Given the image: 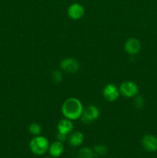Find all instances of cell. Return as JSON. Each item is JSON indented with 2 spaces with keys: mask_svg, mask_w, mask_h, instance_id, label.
Returning <instances> with one entry per match:
<instances>
[{
  "mask_svg": "<svg viewBox=\"0 0 157 158\" xmlns=\"http://www.w3.org/2000/svg\"><path fill=\"white\" fill-rule=\"evenodd\" d=\"M83 105L78 99L69 97L64 101L62 106V113L65 118L75 120L81 118L83 112Z\"/></svg>",
  "mask_w": 157,
  "mask_h": 158,
  "instance_id": "obj_1",
  "label": "cell"
},
{
  "mask_svg": "<svg viewBox=\"0 0 157 158\" xmlns=\"http://www.w3.org/2000/svg\"><path fill=\"white\" fill-rule=\"evenodd\" d=\"M49 141L43 136H35L29 142V149L35 155H43L49 151Z\"/></svg>",
  "mask_w": 157,
  "mask_h": 158,
  "instance_id": "obj_2",
  "label": "cell"
},
{
  "mask_svg": "<svg viewBox=\"0 0 157 158\" xmlns=\"http://www.w3.org/2000/svg\"><path fill=\"white\" fill-rule=\"evenodd\" d=\"M119 93L125 97L132 98L135 97L139 94V87L134 82L128 80L121 83L119 86Z\"/></svg>",
  "mask_w": 157,
  "mask_h": 158,
  "instance_id": "obj_3",
  "label": "cell"
},
{
  "mask_svg": "<svg viewBox=\"0 0 157 158\" xmlns=\"http://www.w3.org/2000/svg\"><path fill=\"white\" fill-rule=\"evenodd\" d=\"M100 112L99 108L95 105H89L83 110L82 121L85 123H91L99 118Z\"/></svg>",
  "mask_w": 157,
  "mask_h": 158,
  "instance_id": "obj_4",
  "label": "cell"
},
{
  "mask_svg": "<svg viewBox=\"0 0 157 158\" xmlns=\"http://www.w3.org/2000/svg\"><path fill=\"white\" fill-rule=\"evenodd\" d=\"M119 89L113 83H108L103 89V97L109 102H114L119 97Z\"/></svg>",
  "mask_w": 157,
  "mask_h": 158,
  "instance_id": "obj_5",
  "label": "cell"
},
{
  "mask_svg": "<svg viewBox=\"0 0 157 158\" xmlns=\"http://www.w3.org/2000/svg\"><path fill=\"white\" fill-rule=\"evenodd\" d=\"M60 67L68 73H75L79 69L80 64L75 59L66 58L61 61Z\"/></svg>",
  "mask_w": 157,
  "mask_h": 158,
  "instance_id": "obj_6",
  "label": "cell"
},
{
  "mask_svg": "<svg viewBox=\"0 0 157 158\" xmlns=\"http://www.w3.org/2000/svg\"><path fill=\"white\" fill-rule=\"evenodd\" d=\"M68 15L73 20H78L83 17L85 14V9L83 5L79 3H72L68 8Z\"/></svg>",
  "mask_w": 157,
  "mask_h": 158,
  "instance_id": "obj_7",
  "label": "cell"
},
{
  "mask_svg": "<svg viewBox=\"0 0 157 158\" xmlns=\"http://www.w3.org/2000/svg\"><path fill=\"white\" fill-rule=\"evenodd\" d=\"M142 146L149 152H155L157 151V137L151 134L145 135L142 139Z\"/></svg>",
  "mask_w": 157,
  "mask_h": 158,
  "instance_id": "obj_8",
  "label": "cell"
},
{
  "mask_svg": "<svg viewBox=\"0 0 157 158\" xmlns=\"http://www.w3.org/2000/svg\"><path fill=\"white\" fill-rule=\"evenodd\" d=\"M124 48L127 53L130 55H136L141 49V44L137 39L130 38L126 40Z\"/></svg>",
  "mask_w": 157,
  "mask_h": 158,
  "instance_id": "obj_9",
  "label": "cell"
},
{
  "mask_svg": "<svg viewBox=\"0 0 157 158\" xmlns=\"http://www.w3.org/2000/svg\"><path fill=\"white\" fill-rule=\"evenodd\" d=\"M73 123H72V120H68V119L65 118L63 120H61L58 122V125H57V128H58V132L61 133L63 134H70L73 130Z\"/></svg>",
  "mask_w": 157,
  "mask_h": 158,
  "instance_id": "obj_10",
  "label": "cell"
},
{
  "mask_svg": "<svg viewBox=\"0 0 157 158\" xmlns=\"http://www.w3.org/2000/svg\"><path fill=\"white\" fill-rule=\"evenodd\" d=\"M63 151H64V146L62 143L58 140L53 142L52 144L49 145V153L52 157L55 158L60 157L62 154Z\"/></svg>",
  "mask_w": 157,
  "mask_h": 158,
  "instance_id": "obj_11",
  "label": "cell"
},
{
  "mask_svg": "<svg viewBox=\"0 0 157 158\" xmlns=\"http://www.w3.org/2000/svg\"><path fill=\"white\" fill-rule=\"evenodd\" d=\"M84 141V134L80 131H75V132L71 134L69 138V143L72 147H79Z\"/></svg>",
  "mask_w": 157,
  "mask_h": 158,
  "instance_id": "obj_12",
  "label": "cell"
},
{
  "mask_svg": "<svg viewBox=\"0 0 157 158\" xmlns=\"http://www.w3.org/2000/svg\"><path fill=\"white\" fill-rule=\"evenodd\" d=\"M95 156L93 150L86 147V148H83L79 150L77 154L76 158H94Z\"/></svg>",
  "mask_w": 157,
  "mask_h": 158,
  "instance_id": "obj_13",
  "label": "cell"
},
{
  "mask_svg": "<svg viewBox=\"0 0 157 158\" xmlns=\"http://www.w3.org/2000/svg\"><path fill=\"white\" fill-rule=\"evenodd\" d=\"M93 152L95 155L105 156L108 153V148L104 144H97L94 147Z\"/></svg>",
  "mask_w": 157,
  "mask_h": 158,
  "instance_id": "obj_14",
  "label": "cell"
},
{
  "mask_svg": "<svg viewBox=\"0 0 157 158\" xmlns=\"http://www.w3.org/2000/svg\"><path fill=\"white\" fill-rule=\"evenodd\" d=\"M29 131L32 135L38 136L42 132V127L38 123H32L29 126Z\"/></svg>",
  "mask_w": 157,
  "mask_h": 158,
  "instance_id": "obj_15",
  "label": "cell"
},
{
  "mask_svg": "<svg viewBox=\"0 0 157 158\" xmlns=\"http://www.w3.org/2000/svg\"><path fill=\"white\" fill-rule=\"evenodd\" d=\"M62 74L59 70H54L52 73V80L53 83H59L60 82L62 81Z\"/></svg>",
  "mask_w": 157,
  "mask_h": 158,
  "instance_id": "obj_16",
  "label": "cell"
},
{
  "mask_svg": "<svg viewBox=\"0 0 157 158\" xmlns=\"http://www.w3.org/2000/svg\"><path fill=\"white\" fill-rule=\"evenodd\" d=\"M134 105L138 109H141L144 106V99L142 96H135L134 99Z\"/></svg>",
  "mask_w": 157,
  "mask_h": 158,
  "instance_id": "obj_17",
  "label": "cell"
},
{
  "mask_svg": "<svg viewBox=\"0 0 157 158\" xmlns=\"http://www.w3.org/2000/svg\"><path fill=\"white\" fill-rule=\"evenodd\" d=\"M66 137H67V135H66V134H63L58 132V134H57V140L62 143V142H64L66 140Z\"/></svg>",
  "mask_w": 157,
  "mask_h": 158,
  "instance_id": "obj_18",
  "label": "cell"
},
{
  "mask_svg": "<svg viewBox=\"0 0 157 158\" xmlns=\"http://www.w3.org/2000/svg\"><path fill=\"white\" fill-rule=\"evenodd\" d=\"M46 158H50V157H46Z\"/></svg>",
  "mask_w": 157,
  "mask_h": 158,
  "instance_id": "obj_19",
  "label": "cell"
}]
</instances>
